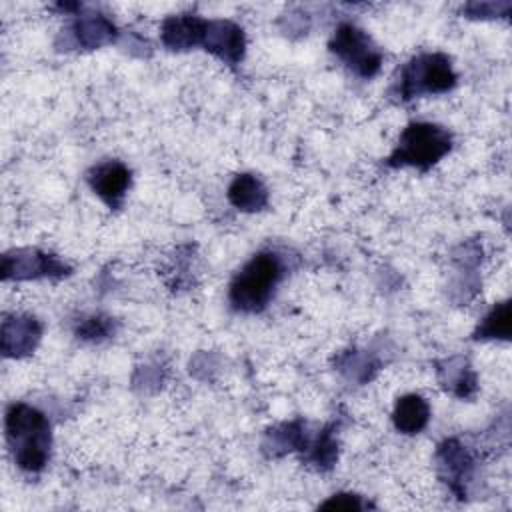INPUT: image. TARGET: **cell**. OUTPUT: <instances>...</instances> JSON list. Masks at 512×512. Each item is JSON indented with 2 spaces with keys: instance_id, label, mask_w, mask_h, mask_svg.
I'll list each match as a JSON object with an SVG mask.
<instances>
[{
  "instance_id": "obj_1",
  "label": "cell",
  "mask_w": 512,
  "mask_h": 512,
  "mask_svg": "<svg viewBox=\"0 0 512 512\" xmlns=\"http://www.w3.org/2000/svg\"><path fill=\"white\" fill-rule=\"evenodd\" d=\"M6 440L14 462L26 472H40L50 456V424L46 416L24 402L6 410Z\"/></svg>"
},
{
  "instance_id": "obj_2",
  "label": "cell",
  "mask_w": 512,
  "mask_h": 512,
  "mask_svg": "<svg viewBox=\"0 0 512 512\" xmlns=\"http://www.w3.org/2000/svg\"><path fill=\"white\" fill-rule=\"evenodd\" d=\"M282 278V264L270 252H260L248 260L230 284V304L240 312L262 310L278 280Z\"/></svg>"
},
{
  "instance_id": "obj_3",
  "label": "cell",
  "mask_w": 512,
  "mask_h": 512,
  "mask_svg": "<svg viewBox=\"0 0 512 512\" xmlns=\"http://www.w3.org/2000/svg\"><path fill=\"white\" fill-rule=\"evenodd\" d=\"M452 148V136L446 128L430 122H412L400 134L394 152L388 156L390 166H416L426 170L434 166Z\"/></svg>"
},
{
  "instance_id": "obj_4",
  "label": "cell",
  "mask_w": 512,
  "mask_h": 512,
  "mask_svg": "<svg viewBox=\"0 0 512 512\" xmlns=\"http://www.w3.org/2000/svg\"><path fill=\"white\" fill-rule=\"evenodd\" d=\"M456 74L450 58L444 54H422L410 60L398 80V96L410 100L422 94H440L452 90Z\"/></svg>"
},
{
  "instance_id": "obj_5",
  "label": "cell",
  "mask_w": 512,
  "mask_h": 512,
  "mask_svg": "<svg viewBox=\"0 0 512 512\" xmlns=\"http://www.w3.org/2000/svg\"><path fill=\"white\" fill-rule=\"evenodd\" d=\"M328 46L332 54L362 78H372L380 70V50L372 44L368 34L354 24H340Z\"/></svg>"
},
{
  "instance_id": "obj_6",
  "label": "cell",
  "mask_w": 512,
  "mask_h": 512,
  "mask_svg": "<svg viewBox=\"0 0 512 512\" xmlns=\"http://www.w3.org/2000/svg\"><path fill=\"white\" fill-rule=\"evenodd\" d=\"M68 268L52 254L38 250H18L2 256V278H42V276H64Z\"/></svg>"
},
{
  "instance_id": "obj_7",
  "label": "cell",
  "mask_w": 512,
  "mask_h": 512,
  "mask_svg": "<svg viewBox=\"0 0 512 512\" xmlns=\"http://www.w3.org/2000/svg\"><path fill=\"white\" fill-rule=\"evenodd\" d=\"M204 50L212 52L214 56L222 58L230 66L238 64L244 56V32L230 20H208L204 40Z\"/></svg>"
},
{
  "instance_id": "obj_8",
  "label": "cell",
  "mask_w": 512,
  "mask_h": 512,
  "mask_svg": "<svg viewBox=\"0 0 512 512\" xmlns=\"http://www.w3.org/2000/svg\"><path fill=\"white\" fill-rule=\"evenodd\" d=\"M88 182L110 208H120L130 186V170L118 160H108L88 172Z\"/></svg>"
},
{
  "instance_id": "obj_9",
  "label": "cell",
  "mask_w": 512,
  "mask_h": 512,
  "mask_svg": "<svg viewBox=\"0 0 512 512\" xmlns=\"http://www.w3.org/2000/svg\"><path fill=\"white\" fill-rule=\"evenodd\" d=\"M206 24L208 20L194 14L170 16L162 22L160 38L170 50H190L194 46H202Z\"/></svg>"
},
{
  "instance_id": "obj_10",
  "label": "cell",
  "mask_w": 512,
  "mask_h": 512,
  "mask_svg": "<svg viewBox=\"0 0 512 512\" xmlns=\"http://www.w3.org/2000/svg\"><path fill=\"white\" fill-rule=\"evenodd\" d=\"M40 340V324L30 316H12L2 322L4 356H22L34 350Z\"/></svg>"
},
{
  "instance_id": "obj_11",
  "label": "cell",
  "mask_w": 512,
  "mask_h": 512,
  "mask_svg": "<svg viewBox=\"0 0 512 512\" xmlns=\"http://www.w3.org/2000/svg\"><path fill=\"white\" fill-rule=\"evenodd\" d=\"M428 420H430V406L422 396L406 394L398 398L392 412V422L398 432L418 434L420 430H424Z\"/></svg>"
},
{
  "instance_id": "obj_12",
  "label": "cell",
  "mask_w": 512,
  "mask_h": 512,
  "mask_svg": "<svg viewBox=\"0 0 512 512\" xmlns=\"http://www.w3.org/2000/svg\"><path fill=\"white\" fill-rule=\"evenodd\" d=\"M228 200L242 212H258L268 204V192L256 176L238 174L228 186Z\"/></svg>"
},
{
  "instance_id": "obj_13",
  "label": "cell",
  "mask_w": 512,
  "mask_h": 512,
  "mask_svg": "<svg viewBox=\"0 0 512 512\" xmlns=\"http://www.w3.org/2000/svg\"><path fill=\"white\" fill-rule=\"evenodd\" d=\"M72 30L76 42L84 48H98L116 38V26L102 14L78 16Z\"/></svg>"
},
{
  "instance_id": "obj_14",
  "label": "cell",
  "mask_w": 512,
  "mask_h": 512,
  "mask_svg": "<svg viewBox=\"0 0 512 512\" xmlns=\"http://www.w3.org/2000/svg\"><path fill=\"white\" fill-rule=\"evenodd\" d=\"M438 454H440L442 466L448 468V482H450V486L454 488L456 482H464L462 478H464V474L468 472V468L472 464L468 452L458 442L450 440L444 446H440Z\"/></svg>"
},
{
  "instance_id": "obj_15",
  "label": "cell",
  "mask_w": 512,
  "mask_h": 512,
  "mask_svg": "<svg viewBox=\"0 0 512 512\" xmlns=\"http://www.w3.org/2000/svg\"><path fill=\"white\" fill-rule=\"evenodd\" d=\"M510 304L500 302L490 310L476 330V338H510Z\"/></svg>"
},
{
  "instance_id": "obj_16",
  "label": "cell",
  "mask_w": 512,
  "mask_h": 512,
  "mask_svg": "<svg viewBox=\"0 0 512 512\" xmlns=\"http://www.w3.org/2000/svg\"><path fill=\"white\" fill-rule=\"evenodd\" d=\"M336 440L330 432V428H324L318 436V440L312 446L310 452V460L318 466V468H330L332 462L336 460Z\"/></svg>"
},
{
  "instance_id": "obj_17",
  "label": "cell",
  "mask_w": 512,
  "mask_h": 512,
  "mask_svg": "<svg viewBox=\"0 0 512 512\" xmlns=\"http://www.w3.org/2000/svg\"><path fill=\"white\" fill-rule=\"evenodd\" d=\"M110 332H112V322H110V318H104V316H90L84 322H80L76 328L78 338L90 340V342L102 340Z\"/></svg>"
},
{
  "instance_id": "obj_18",
  "label": "cell",
  "mask_w": 512,
  "mask_h": 512,
  "mask_svg": "<svg viewBox=\"0 0 512 512\" xmlns=\"http://www.w3.org/2000/svg\"><path fill=\"white\" fill-rule=\"evenodd\" d=\"M320 508L322 510H348V512H352V510H362L364 502L356 494H334L324 504H320Z\"/></svg>"
}]
</instances>
